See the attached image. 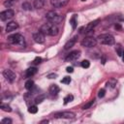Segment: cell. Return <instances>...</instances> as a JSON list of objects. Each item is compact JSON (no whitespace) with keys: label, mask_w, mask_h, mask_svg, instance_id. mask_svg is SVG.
I'll return each mask as SVG.
<instances>
[{"label":"cell","mask_w":124,"mask_h":124,"mask_svg":"<svg viewBox=\"0 0 124 124\" xmlns=\"http://www.w3.org/2000/svg\"><path fill=\"white\" fill-rule=\"evenodd\" d=\"M40 31L43 32L45 35H48V36H56L59 33V28L56 24L51 23V22H47V23H44L41 28Z\"/></svg>","instance_id":"1"},{"label":"cell","mask_w":124,"mask_h":124,"mask_svg":"<svg viewBox=\"0 0 124 124\" xmlns=\"http://www.w3.org/2000/svg\"><path fill=\"white\" fill-rule=\"evenodd\" d=\"M8 42L12 45H17L19 46H25V40L24 37L20 34H13L11 36H9L8 38Z\"/></svg>","instance_id":"2"},{"label":"cell","mask_w":124,"mask_h":124,"mask_svg":"<svg viewBox=\"0 0 124 124\" xmlns=\"http://www.w3.org/2000/svg\"><path fill=\"white\" fill-rule=\"evenodd\" d=\"M46 18L49 22L54 23V24L60 23V22L62 21V19H63L62 16H60L58 13H56V12H54V11H49V12L46 15Z\"/></svg>","instance_id":"3"},{"label":"cell","mask_w":124,"mask_h":124,"mask_svg":"<svg viewBox=\"0 0 124 124\" xmlns=\"http://www.w3.org/2000/svg\"><path fill=\"white\" fill-rule=\"evenodd\" d=\"M99 40V42L102 44V45H107V46H111L115 43V40H114V37L110 34H102L100 36H98L97 38Z\"/></svg>","instance_id":"4"},{"label":"cell","mask_w":124,"mask_h":124,"mask_svg":"<svg viewBox=\"0 0 124 124\" xmlns=\"http://www.w3.org/2000/svg\"><path fill=\"white\" fill-rule=\"evenodd\" d=\"M97 45V39L94 37H86L81 41V46L85 47H93Z\"/></svg>","instance_id":"5"},{"label":"cell","mask_w":124,"mask_h":124,"mask_svg":"<svg viewBox=\"0 0 124 124\" xmlns=\"http://www.w3.org/2000/svg\"><path fill=\"white\" fill-rule=\"evenodd\" d=\"M14 16H15V12H14V10H12V9H8V10H6V11L0 13V18H1L2 21L9 20V19L13 18Z\"/></svg>","instance_id":"6"},{"label":"cell","mask_w":124,"mask_h":124,"mask_svg":"<svg viewBox=\"0 0 124 124\" xmlns=\"http://www.w3.org/2000/svg\"><path fill=\"white\" fill-rule=\"evenodd\" d=\"M99 22H100V19H96V20H93V21L89 22L86 26L80 28V33H88V32L92 31V30L98 25Z\"/></svg>","instance_id":"7"},{"label":"cell","mask_w":124,"mask_h":124,"mask_svg":"<svg viewBox=\"0 0 124 124\" xmlns=\"http://www.w3.org/2000/svg\"><path fill=\"white\" fill-rule=\"evenodd\" d=\"M3 76H4V78H5L9 82H13V81L16 79V74H15L12 70H9V69L3 71Z\"/></svg>","instance_id":"8"},{"label":"cell","mask_w":124,"mask_h":124,"mask_svg":"<svg viewBox=\"0 0 124 124\" xmlns=\"http://www.w3.org/2000/svg\"><path fill=\"white\" fill-rule=\"evenodd\" d=\"M76 116V114L72 111H62V112H57L54 114L55 118H74Z\"/></svg>","instance_id":"9"},{"label":"cell","mask_w":124,"mask_h":124,"mask_svg":"<svg viewBox=\"0 0 124 124\" xmlns=\"http://www.w3.org/2000/svg\"><path fill=\"white\" fill-rule=\"evenodd\" d=\"M33 40H34L37 44H43V43H45L46 35H45L43 32L39 31V32L33 34Z\"/></svg>","instance_id":"10"},{"label":"cell","mask_w":124,"mask_h":124,"mask_svg":"<svg viewBox=\"0 0 124 124\" xmlns=\"http://www.w3.org/2000/svg\"><path fill=\"white\" fill-rule=\"evenodd\" d=\"M69 3V0H50V4L54 8H63Z\"/></svg>","instance_id":"11"},{"label":"cell","mask_w":124,"mask_h":124,"mask_svg":"<svg viewBox=\"0 0 124 124\" xmlns=\"http://www.w3.org/2000/svg\"><path fill=\"white\" fill-rule=\"evenodd\" d=\"M79 56H80V51H79V50H74V51L70 52V53L67 55L66 61H73V60H76V59H78Z\"/></svg>","instance_id":"12"},{"label":"cell","mask_w":124,"mask_h":124,"mask_svg":"<svg viewBox=\"0 0 124 124\" xmlns=\"http://www.w3.org/2000/svg\"><path fill=\"white\" fill-rule=\"evenodd\" d=\"M17 28H18L17 22H16V21H10V22H8V24L6 26V31L9 33V32H13L15 30H16Z\"/></svg>","instance_id":"13"},{"label":"cell","mask_w":124,"mask_h":124,"mask_svg":"<svg viewBox=\"0 0 124 124\" xmlns=\"http://www.w3.org/2000/svg\"><path fill=\"white\" fill-rule=\"evenodd\" d=\"M77 39H78V37L75 36L74 38H72V39H70L69 41H67L66 44L64 45V49H65V50H68V49H70L71 47H73V46H75L76 42H77Z\"/></svg>","instance_id":"14"},{"label":"cell","mask_w":124,"mask_h":124,"mask_svg":"<svg viewBox=\"0 0 124 124\" xmlns=\"http://www.w3.org/2000/svg\"><path fill=\"white\" fill-rule=\"evenodd\" d=\"M37 68L36 67H31V68H28L26 71H25V77L26 78H31L33 77L34 75L37 74Z\"/></svg>","instance_id":"15"},{"label":"cell","mask_w":124,"mask_h":124,"mask_svg":"<svg viewBox=\"0 0 124 124\" xmlns=\"http://www.w3.org/2000/svg\"><path fill=\"white\" fill-rule=\"evenodd\" d=\"M59 90H60V88H59V86L56 85V84H51V85L49 86V88H48V91H49V93H50L51 95H57L58 92H59Z\"/></svg>","instance_id":"16"},{"label":"cell","mask_w":124,"mask_h":124,"mask_svg":"<svg viewBox=\"0 0 124 124\" xmlns=\"http://www.w3.org/2000/svg\"><path fill=\"white\" fill-rule=\"evenodd\" d=\"M33 5L36 9H42L45 5V0H34Z\"/></svg>","instance_id":"17"},{"label":"cell","mask_w":124,"mask_h":124,"mask_svg":"<svg viewBox=\"0 0 124 124\" xmlns=\"http://www.w3.org/2000/svg\"><path fill=\"white\" fill-rule=\"evenodd\" d=\"M17 1H18V0H6V1L4 2V6L7 7V8H11V7H12L14 4H16Z\"/></svg>","instance_id":"18"},{"label":"cell","mask_w":124,"mask_h":124,"mask_svg":"<svg viewBox=\"0 0 124 124\" xmlns=\"http://www.w3.org/2000/svg\"><path fill=\"white\" fill-rule=\"evenodd\" d=\"M116 79H114V78H110L108 82H107V86L108 87H110V88H114L115 87V85H116Z\"/></svg>","instance_id":"19"},{"label":"cell","mask_w":124,"mask_h":124,"mask_svg":"<svg viewBox=\"0 0 124 124\" xmlns=\"http://www.w3.org/2000/svg\"><path fill=\"white\" fill-rule=\"evenodd\" d=\"M33 86H34V81H33L32 79H28V80L25 82V88H26L27 90L32 89Z\"/></svg>","instance_id":"20"},{"label":"cell","mask_w":124,"mask_h":124,"mask_svg":"<svg viewBox=\"0 0 124 124\" xmlns=\"http://www.w3.org/2000/svg\"><path fill=\"white\" fill-rule=\"evenodd\" d=\"M73 100H74V96H73V95H71V94L67 95V96L64 98V105H67L68 103L72 102Z\"/></svg>","instance_id":"21"},{"label":"cell","mask_w":124,"mask_h":124,"mask_svg":"<svg viewBox=\"0 0 124 124\" xmlns=\"http://www.w3.org/2000/svg\"><path fill=\"white\" fill-rule=\"evenodd\" d=\"M0 108L4 110V111H12V108H11V107L10 106H8V105H6V104H4V103H1V105H0Z\"/></svg>","instance_id":"22"},{"label":"cell","mask_w":124,"mask_h":124,"mask_svg":"<svg viewBox=\"0 0 124 124\" xmlns=\"http://www.w3.org/2000/svg\"><path fill=\"white\" fill-rule=\"evenodd\" d=\"M115 50H116V53L118 54V56H122V54H123V49H122V47H121V46L118 44V45H116V46H115Z\"/></svg>","instance_id":"23"},{"label":"cell","mask_w":124,"mask_h":124,"mask_svg":"<svg viewBox=\"0 0 124 124\" xmlns=\"http://www.w3.org/2000/svg\"><path fill=\"white\" fill-rule=\"evenodd\" d=\"M94 102H95V100L93 99V100H91V101H89L88 103H86L84 106H82V109H88L89 108H91V106L94 104Z\"/></svg>","instance_id":"24"},{"label":"cell","mask_w":124,"mask_h":124,"mask_svg":"<svg viewBox=\"0 0 124 124\" xmlns=\"http://www.w3.org/2000/svg\"><path fill=\"white\" fill-rule=\"evenodd\" d=\"M76 18H77V16L76 15H74L73 16V17L71 18V20H70V22H71V24H72V27L75 29L76 27H77V20H76Z\"/></svg>","instance_id":"25"},{"label":"cell","mask_w":124,"mask_h":124,"mask_svg":"<svg viewBox=\"0 0 124 124\" xmlns=\"http://www.w3.org/2000/svg\"><path fill=\"white\" fill-rule=\"evenodd\" d=\"M45 95H40V96H38L36 99H35V103L36 104H40V103H42L44 100H45Z\"/></svg>","instance_id":"26"},{"label":"cell","mask_w":124,"mask_h":124,"mask_svg":"<svg viewBox=\"0 0 124 124\" xmlns=\"http://www.w3.org/2000/svg\"><path fill=\"white\" fill-rule=\"evenodd\" d=\"M28 111H29L30 113H36V112L38 111L37 106H30L29 108H28Z\"/></svg>","instance_id":"27"},{"label":"cell","mask_w":124,"mask_h":124,"mask_svg":"<svg viewBox=\"0 0 124 124\" xmlns=\"http://www.w3.org/2000/svg\"><path fill=\"white\" fill-rule=\"evenodd\" d=\"M89 66H90V62H89L88 60H83V61H81V67H82V68L87 69V68H89Z\"/></svg>","instance_id":"28"},{"label":"cell","mask_w":124,"mask_h":124,"mask_svg":"<svg viewBox=\"0 0 124 124\" xmlns=\"http://www.w3.org/2000/svg\"><path fill=\"white\" fill-rule=\"evenodd\" d=\"M61 82L64 83V84H69L71 82V78L70 77H65L61 79Z\"/></svg>","instance_id":"29"},{"label":"cell","mask_w":124,"mask_h":124,"mask_svg":"<svg viewBox=\"0 0 124 124\" xmlns=\"http://www.w3.org/2000/svg\"><path fill=\"white\" fill-rule=\"evenodd\" d=\"M22 9L23 10H26V11H30L31 10V5L29 4V3H23L22 4Z\"/></svg>","instance_id":"30"},{"label":"cell","mask_w":124,"mask_h":124,"mask_svg":"<svg viewBox=\"0 0 124 124\" xmlns=\"http://www.w3.org/2000/svg\"><path fill=\"white\" fill-rule=\"evenodd\" d=\"M105 94H106V90H105L104 88H102V89H100L99 92H98V97H99V98H103V97L105 96Z\"/></svg>","instance_id":"31"},{"label":"cell","mask_w":124,"mask_h":124,"mask_svg":"<svg viewBox=\"0 0 124 124\" xmlns=\"http://www.w3.org/2000/svg\"><path fill=\"white\" fill-rule=\"evenodd\" d=\"M2 123H7V124H12V119L11 118H4V119H2V121H1Z\"/></svg>","instance_id":"32"},{"label":"cell","mask_w":124,"mask_h":124,"mask_svg":"<svg viewBox=\"0 0 124 124\" xmlns=\"http://www.w3.org/2000/svg\"><path fill=\"white\" fill-rule=\"evenodd\" d=\"M41 61H42V58L41 57H36L33 62H34V64H39V63H41Z\"/></svg>","instance_id":"33"},{"label":"cell","mask_w":124,"mask_h":124,"mask_svg":"<svg viewBox=\"0 0 124 124\" xmlns=\"http://www.w3.org/2000/svg\"><path fill=\"white\" fill-rule=\"evenodd\" d=\"M56 77H57V75H56V74H50V75H48V76H47V78H55Z\"/></svg>","instance_id":"34"},{"label":"cell","mask_w":124,"mask_h":124,"mask_svg":"<svg viewBox=\"0 0 124 124\" xmlns=\"http://www.w3.org/2000/svg\"><path fill=\"white\" fill-rule=\"evenodd\" d=\"M66 71H67L68 73H73V72H74V69H73V67H67Z\"/></svg>","instance_id":"35"},{"label":"cell","mask_w":124,"mask_h":124,"mask_svg":"<svg viewBox=\"0 0 124 124\" xmlns=\"http://www.w3.org/2000/svg\"><path fill=\"white\" fill-rule=\"evenodd\" d=\"M48 122V120H44V121H42L41 123H47Z\"/></svg>","instance_id":"36"},{"label":"cell","mask_w":124,"mask_h":124,"mask_svg":"<svg viewBox=\"0 0 124 124\" xmlns=\"http://www.w3.org/2000/svg\"><path fill=\"white\" fill-rule=\"evenodd\" d=\"M122 59H123V61H124V52H123V54H122Z\"/></svg>","instance_id":"37"},{"label":"cell","mask_w":124,"mask_h":124,"mask_svg":"<svg viewBox=\"0 0 124 124\" xmlns=\"http://www.w3.org/2000/svg\"><path fill=\"white\" fill-rule=\"evenodd\" d=\"M82 1H85V0H82Z\"/></svg>","instance_id":"38"}]
</instances>
